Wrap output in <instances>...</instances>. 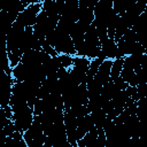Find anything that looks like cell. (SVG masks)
<instances>
[{
    "label": "cell",
    "mask_w": 147,
    "mask_h": 147,
    "mask_svg": "<svg viewBox=\"0 0 147 147\" xmlns=\"http://www.w3.org/2000/svg\"><path fill=\"white\" fill-rule=\"evenodd\" d=\"M41 51H44L46 54H48V55L52 56V57H56V56H59L57 52H56L49 44H47V41L44 42V45H42V47H41Z\"/></svg>",
    "instance_id": "cell-11"
},
{
    "label": "cell",
    "mask_w": 147,
    "mask_h": 147,
    "mask_svg": "<svg viewBox=\"0 0 147 147\" xmlns=\"http://www.w3.org/2000/svg\"><path fill=\"white\" fill-rule=\"evenodd\" d=\"M41 10H42V1H31V3L18 15L16 22L24 28L33 26Z\"/></svg>",
    "instance_id": "cell-3"
},
{
    "label": "cell",
    "mask_w": 147,
    "mask_h": 147,
    "mask_svg": "<svg viewBox=\"0 0 147 147\" xmlns=\"http://www.w3.org/2000/svg\"><path fill=\"white\" fill-rule=\"evenodd\" d=\"M146 54H147V53H146Z\"/></svg>",
    "instance_id": "cell-13"
},
{
    "label": "cell",
    "mask_w": 147,
    "mask_h": 147,
    "mask_svg": "<svg viewBox=\"0 0 147 147\" xmlns=\"http://www.w3.org/2000/svg\"><path fill=\"white\" fill-rule=\"evenodd\" d=\"M114 82V84H115V86H116V88L118 90V91H125L127 87H129V84L122 78V77H118V78H116L115 80H113Z\"/></svg>",
    "instance_id": "cell-12"
},
{
    "label": "cell",
    "mask_w": 147,
    "mask_h": 147,
    "mask_svg": "<svg viewBox=\"0 0 147 147\" xmlns=\"http://www.w3.org/2000/svg\"><path fill=\"white\" fill-rule=\"evenodd\" d=\"M10 107L14 113L13 123L16 127V131L24 133L31 127L33 123V118H34L33 109L28 103H18V105H14Z\"/></svg>",
    "instance_id": "cell-1"
},
{
    "label": "cell",
    "mask_w": 147,
    "mask_h": 147,
    "mask_svg": "<svg viewBox=\"0 0 147 147\" xmlns=\"http://www.w3.org/2000/svg\"><path fill=\"white\" fill-rule=\"evenodd\" d=\"M2 147H28V145L23 138V133L15 131L11 136L5 139V141L2 142Z\"/></svg>",
    "instance_id": "cell-5"
},
{
    "label": "cell",
    "mask_w": 147,
    "mask_h": 147,
    "mask_svg": "<svg viewBox=\"0 0 147 147\" xmlns=\"http://www.w3.org/2000/svg\"><path fill=\"white\" fill-rule=\"evenodd\" d=\"M23 138L28 147H42L45 145L46 136L41 126L40 116H34L31 127L23 133Z\"/></svg>",
    "instance_id": "cell-2"
},
{
    "label": "cell",
    "mask_w": 147,
    "mask_h": 147,
    "mask_svg": "<svg viewBox=\"0 0 147 147\" xmlns=\"http://www.w3.org/2000/svg\"><path fill=\"white\" fill-rule=\"evenodd\" d=\"M101 51L106 56V59L115 60L117 56V42L114 39L108 38L106 41L101 44Z\"/></svg>",
    "instance_id": "cell-6"
},
{
    "label": "cell",
    "mask_w": 147,
    "mask_h": 147,
    "mask_svg": "<svg viewBox=\"0 0 147 147\" xmlns=\"http://www.w3.org/2000/svg\"><path fill=\"white\" fill-rule=\"evenodd\" d=\"M123 64H124V59H115L113 61V67H111V72H110V80H115L116 78L121 77L122 70H123Z\"/></svg>",
    "instance_id": "cell-8"
},
{
    "label": "cell",
    "mask_w": 147,
    "mask_h": 147,
    "mask_svg": "<svg viewBox=\"0 0 147 147\" xmlns=\"http://www.w3.org/2000/svg\"><path fill=\"white\" fill-rule=\"evenodd\" d=\"M59 60H60V63H61V68L70 69L74 65V56L65 55V54H60Z\"/></svg>",
    "instance_id": "cell-10"
},
{
    "label": "cell",
    "mask_w": 147,
    "mask_h": 147,
    "mask_svg": "<svg viewBox=\"0 0 147 147\" xmlns=\"http://www.w3.org/2000/svg\"><path fill=\"white\" fill-rule=\"evenodd\" d=\"M90 64H91V60L87 59V57H82V56H74V65L75 68L84 71V72H87L88 71V68H90Z\"/></svg>",
    "instance_id": "cell-9"
},
{
    "label": "cell",
    "mask_w": 147,
    "mask_h": 147,
    "mask_svg": "<svg viewBox=\"0 0 147 147\" xmlns=\"http://www.w3.org/2000/svg\"><path fill=\"white\" fill-rule=\"evenodd\" d=\"M113 61H114V60H108V59H106V60L101 63V65H100V68H99L96 75H95V77H94V79H93L94 82H96V83L100 84L101 86H103L106 83H108V82L110 80V72H111Z\"/></svg>",
    "instance_id": "cell-4"
},
{
    "label": "cell",
    "mask_w": 147,
    "mask_h": 147,
    "mask_svg": "<svg viewBox=\"0 0 147 147\" xmlns=\"http://www.w3.org/2000/svg\"><path fill=\"white\" fill-rule=\"evenodd\" d=\"M136 1L137 0H115L113 1V9L117 15L122 16L131 6L136 3Z\"/></svg>",
    "instance_id": "cell-7"
}]
</instances>
